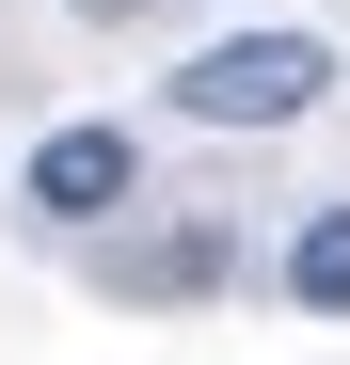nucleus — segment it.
Returning a JSON list of instances; mask_svg holds the SVG:
<instances>
[{"label": "nucleus", "mask_w": 350, "mask_h": 365, "mask_svg": "<svg viewBox=\"0 0 350 365\" xmlns=\"http://www.w3.org/2000/svg\"><path fill=\"white\" fill-rule=\"evenodd\" d=\"M319 96H334V48L319 32H223V48L175 64V111H191V128H303Z\"/></svg>", "instance_id": "f257e3e1"}, {"label": "nucleus", "mask_w": 350, "mask_h": 365, "mask_svg": "<svg viewBox=\"0 0 350 365\" xmlns=\"http://www.w3.org/2000/svg\"><path fill=\"white\" fill-rule=\"evenodd\" d=\"M16 207L64 222V238H96L111 207H144V143H128V128H48L32 175H16Z\"/></svg>", "instance_id": "f03ea898"}, {"label": "nucleus", "mask_w": 350, "mask_h": 365, "mask_svg": "<svg viewBox=\"0 0 350 365\" xmlns=\"http://www.w3.org/2000/svg\"><path fill=\"white\" fill-rule=\"evenodd\" d=\"M111 286H128V302H191V286H223V222H175V238H144V255H111Z\"/></svg>", "instance_id": "7ed1b4c3"}, {"label": "nucleus", "mask_w": 350, "mask_h": 365, "mask_svg": "<svg viewBox=\"0 0 350 365\" xmlns=\"http://www.w3.org/2000/svg\"><path fill=\"white\" fill-rule=\"evenodd\" d=\"M286 302H303V318H350V207H303V238H286Z\"/></svg>", "instance_id": "20e7f679"}]
</instances>
